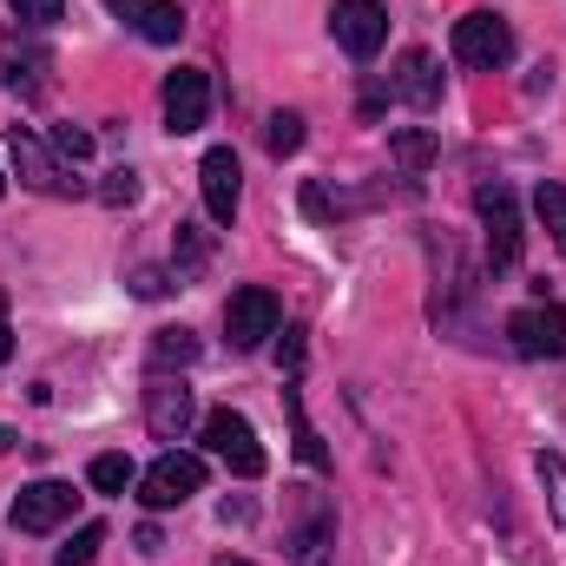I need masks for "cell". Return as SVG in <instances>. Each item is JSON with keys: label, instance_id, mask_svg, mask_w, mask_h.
Segmentation results:
<instances>
[{"label": "cell", "instance_id": "obj_12", "mask_svg": "<svg viewBox=\"0 0 566 566\" xmlns=\"http://www.w3.org/2000/svg\"><path fill=\"white\" fill-rule=\"evenodd\" d=\"M205 119H211V80H205L198 66L165 73V126H171V133H198Z\"/></svg>", "mask_w": 566, "mask_h": 566}, {"label": "cell", "instance_id": "obj_6", "mask_svg": "<svg viewBox=\"0 0 566 566\" xmlns=\"http://www.w3.org/2000/svg\"><path fill=\"white\" fill-rule=\"evenodd\" d=\"M7 151H13V171H20V185H33V191H46V198H80L86 185L80 178H66V165L40 145V133H27V126H7Z\"/></svg>", "mask_w": 566, "mask_h": 566}, {"label": "cell", "instance_id": "obj_10", "mask_svg": "<svg viewBox=\"0 0 566 566\" xmlns=\"http://www.w3.org/2000/svg\"><path fill=\"white\" fill-rule=\"evenodd\" d=\"M73 507H80V494L66 488V481H33V488H20L13 494V527L20 534H53V527H66L73 521Z\"/></svg>", "mask_w": 566, "mask_h": 566}, {"label": "cell", "instance_id": "obj_17", "mask_svg": "<svg viewBox=\"0 0 566 566\" xmlns=\"http://www.w3.org/2000/svg\"><path fill=\"white\" fill-rule=\"evenodd\" d=\"M205 356V343L191 329H151V369H191Z\"/></svg>", "mask_w": 566, "mask_h": 566}, {"label": "cell", "instance_id": "obj_23", "mask_svg": "<svg viewBox=\"0 0 566 566\" xmlns=\"http://www.w3.org/2000/svg\"><path fill=\"white\" fill-rule=\"evenodd\" d=\"M99 547H106V527H99V521H86V527L60 547V566H93V560H99Z\"/></svg>", "mask_w": 566, "mask_h": 566}, {"label": "cell", "instance_id": "obj_19", "mask_svg": "<svg viewBox=\"0 0 566 566\" xmlns=\"http://www.w3.org/2000/svg\"><path fill=\"white\" fill-rule=\"evenodd\" d=\"M86 481H93L99 494H126V488H139V468H133V454H93Z\"/></svg>", "mask_w": 566, "mask_h": 566}, {"label": "cell", "instance_id": "obj_1", "mask_svg": "<svg viewBox=\"0 0 566 566\" xmlns=\"http://www.w3.org/2000/svg\"><path fill=\"white\" fill-rule=\"evenodd\" d=\"M474 211H481V231H488V271H514L521 264V205L501 178H488L474 191Z\"/></svg>", "mask_w": 566, "mask_h": 566}, {"label": "cell", "instance_id": "obj_25", "mask_svg": "<svg viewBox=\"0 0 566 566\" xmlns=\"http://www.w3.org/2000/svg\"><path fill=\"white\" fill-rule=\"evenodd\" d=\"M534 468H541V488H547V507H554V521L566 527V461H560V454H541Z\"/></svg>", "mask_w": 566, "mask_h": 566}, {"label": "cell", "instance_id": "obj_21", "mask_svg": "<svg viewBox=\"0 0 566 566\" xmlns=\"http://www.w3.org/2000/svg\"><path fill=\"white\" fill-rule=\"evenodd\" d=\"M264 151H271V158L303 151V119H296V113H271V126H264Z\"/></svg>", "mask_w": 566, "mask_h": 566}, {"label": "cell", "instance_id": "obj_5", "mask_svg": "<svg viewBox=\"0 0 566 566\" xmlns=\"http://www.w3.org/2000/svg\"><path fill=\"white\" fill-rule=\"evenodd\" d=\"M277 323H283V303L264 290V283H244V290H231V303H224L231 349H264V343L277 336Z\"/></svg>", "mask_w": 566, "mask_h": 566}, {"label": "cell", "instance_id": "obj_27", "mask_svg": "<svg viewBox=\"0 0 566 566\" xmlns=\"http://www.w3.org/2000/svg\"><path fill=\"white\" fill-rule=\"evenodd\" d=\"M99 198L119 211V205H133L139 198V171H106V185H99Z\"/></svg>", "mask_w": 566, "mask_h": 566}, {"label": "cell", "instance_id": "obj_11", "mask_svg": "<svg viewBox=\"0 0 566 566\" xmlns=\"http://www.w3.org/2000/svg\"><path fill=\"white\" fill-rule=\"evenodd\" d=\"M290 560L296 566H329L336 560V507L323 494H303V521L290 527Z\"/></svg>", "mask_w": 566, "mask_h": 566}, {"label": "cell", "instance_id": "obj_26", "mask_svg": "<svg viewBox=\"0 0 566 566\" xmlns=\"http://www.w3.org/2000/svg\"><path fill=\"white\" fill-rule=\"evenodd\" d=\"M7 7H13V20H20L27 33H40V27H53V20H60V7H66V0H7Z\"/></svg>", "mask_w": 566, "mask_h": 566}, {"label": "cell", "instance_id": "obj_9", "mask_svg": "<svg viewBox=\"0 0 566 566\" xmlns=\"http://www.w3.org/2000/svg\"><path fill=\"white\" fill-rule=\"evenodd\" d=\"M507 343H514V356H527V363L566 356V310L560 303H527V310H514V316H507Z\"/></svg>", "mask_w": 566, "mask_h": 566}, {"label": "cell", "instance_id": "obj_13", "mask_svg": "<svg viewBox=\"0 0 566 566\" xmlns=\"http://www.w3.org/2000/svg\"><path fill=\"white\" fill-rule=\"evenodd\" d=\"M198 178H205V211H211V224H231V218H238V151H231V145H211L205 165H198Z\"/></svg>", "mask_w": 566, "mask_h": 566}, {"label": "cell", "instance_id": "obj_15", "mask_svg": "<svg viewBox=\"0 0 566 566\" xmlns=\"http://www.w3.org/2000/svg\"><path fill=\"white\" fill-rule=\"evenodd\" d=\"M40 73H46V46H33L27 27H0V86L40 93Z\"/></svg>", "mask_w": 566, "mask_h": 566}, {"label": "cell", "instance_id": "obj_4", "mask_svg": "<svg viewBox=\"0 0 566 566\" xmlns=\"http://www.w3.org/2000/svg\"><path fill=\"white\" fill-rule=\"evenodd\" d=\"M205 448H211L231 474H244V481H258V474H264L258 428H251V416H238V409H211V416H205Z\"/></svg>", "mask_w": 566, "mask_h": 566}, {"label": "cell", "instance_id": "obj_2", "mask_svg": "<svg viewBox=\"0 0 566 566\" xmlns=\"http://www.w3.org/2000/svg\"><path fill=\"white\" fill-rule=\"evenodd\" d=\"M198 488H205V461H198V454H178V448H165V454H158V461L139 474V501L151 507V514L185 507Z\"/></svg>", "mask_w": 566, "mask_h": 566}, {"label": "cell", "instance_id": "obj_30", "mask_svg": "<svg viewBox=\"0 0 566 566\" xmlns=\"http://www.w3.org/2000/svg\"><path fill=\"white\" fill-rule=\"evenodd\" d=\"M277 363H283V369H290V376L303 369V329H296V323L283 329V343H277Z\"/></svg>", "mask_w": 566, "mask_h": 566}, {"label": "cell", "instance_id": "obj_31", "mask_svg": "<svg viewBox=\"0 0 566 566\" xmlns=\"http://www.w3.org/2000/svg\"><path fill=\"white\" fill-rule=\"evenodd\" d=\"M7 356H13V329L0 323V363H7Z\"/></svg>", "mask_w": 566, "mask_h": 566}, {"label": "cell", "instance_id": "obj_3", "mask_svg": "<svg viewBox=\"0 0 566 566\" xmlns=\"http://www.w3.org/2000/svg\"><path fill=\"white\" fill-rule=\"evenodd\" d=\"M448 46H454V60H461V66L494 73V66H507V60H514V27H507L501 13H461Z\"/></svg>", "mask_w": 566, "mask_h": 566}, {"label": "cell", "instance_id": "obj_28", "mask_svg": "<svg viewBox=\"0 0 566 566\" xmlns=\"http://www.w3.org/2000/svg\"><path fill=\"white\" fill-rule=\"evenodd\" d=\"M53 151H60V158H93V133H80V126H53Z\"/></svg>", "mask_w": 566, "mask_h": 566}, {"label": "cell", "instance_id": "obj_20", "mask_svg": "<svg viewBox=\"0 0 566 566\" xmlns=\"http://www.w3.org/2000/svg\"><path fill=\"white\" fill-rule=\"evenodd\" d=\"M283 409H290V428H296V461L303 468H329V448L316 441V428L303 422V396L296 389H283Z\"/></svg>", "mask_w": 566, "mask_h": 566}, {"label": "cell", "instance_id": "obj_7", "mask_svg": "<svg viewBox=\"0 0 566 566\" xmlns=\"http://www.w3.org/2000/svg\"><path fill=\"white\" fill-rule=\"evenodd\" d=\"M329 27H336V46H343L349 60H376L382 40H389L382 0H336V7H329Z\"/></svg>", "mask_w": 566, "mask_h": 566}, {"label": "cell", "instance_id": "obj_24", "mask_svg": "<svg viewBox=\"0 0 566 566\" xmlns=\"http://www.w3.org/2000/svg\"><path fill=\"white\" fill-rule=\"evenodd\" d=\"M205 258H211L205 231H198V224H178V283L198 277V271H205Z\"/></svg>", "mask_w": 566, "mask_h": 566}, {"label": "cell", "instance_id": "obj_32", "mask_svg": "<svg viewBox=\"0 0 566 566\" xmlns=\"http://www.w3.org/2000/svg\"><path fill=\"white\" fill-rule=\"evenodd\" d=\"M218 566H251V560H231V554H224V560H218Z\"/></svg>", "mask_w": 566, "mask_h": 566}, {"label": "cell", "instance_id": "obj_33", "mask_svg": "<svg viewBox=\"0 0 566 566\" xmlns=\"http://www.w3.org/2000/svg\"><path fill=\"white\" fill-rule=\"evenodd\" d=\"M0 191H7V178H0Z\"/></svg>", "mask_w": 566, "mask_h": 566}, {"label": "cell", "instance_id": "obj_22", "mask_svg": "<svg viewBox=\"0 0 566 566\" xmlns=\"http://www.w3.org/2000/svg\"><path fill=\"white\" fill-rule=\"evenodd\" d=\"M534 211H541V224L554 231V244L566 251V185H541V191H534Z\"/></svg>", "mask_w": 566, "mask_h": 566}, {"label": "cell", "instance_id": "obj_14", "mask_svg": "<svg viewBox=\"0 0 566 566\" xmlns=\"http://www.w3.org/2000/svg\"><path fill=\"white\" fill-rule=\"evenodd\" d=\"M389 93H396V99H409L416 113H428V106L441 99V66H434V53H428V46H409V53L396 60Z\"/></svg>", "mask_w": 566, "mask_h": 566}, {"label": "cell", "instance_id": "obj_16", "mask_svg": "<svg viewBox=\"0 0 566 566\" xmlns=\"http://www.w3.org/2000/svg\"><path fill=\"white\" fill-rule=\"evenodd\" d=\"M119 20H133L151 46H171L178 33H185V13H178V0H106Z\"/></svg>", "mask_w": 566, "mask_h": 566}, {"label": "cell", "instance_id": "obj_18", "mask_svg": "<svg viewBox=\"0 0 566 566\" xmlns=\"http://www.w3.org/2000/svg\"><path fill=\"white\" fill-rule=\"evenodd\" d=\"M389 151H396V165H402V171H428V165H434V151H441V139L422 133V126H402V133H389Z\"/></svg>", "mask_w": 566, "mask_h": 566}, {"label": "cell", "instance_id": "obj_29", "mask_svg": "<svg viewBox=\"0 0 566 566\" xmlns=\"http://www.w3.org/2000/svg\"><path fill=\"white\" fill-rule=\"evenodd\" d=\"M133 290H139V296H165V290H171V271H158V264H139V271H133Z\"/></svg>", "mask_w": 566, "mask_h": 566}, {"label": "cell", "instance_id": "obj_8", "mask_svg": "<svg viewBox=\"0 0 566 566\" xmlns=\"http://www.w3.org/2000/svg\"><path fill=\"white\" fill-rule=\"evenodd\" d=\"M145 428H151V441H185V428H191V389H185V376H171V369L145 376Z\"/></svg>", "mask_w": 566, "mask_h": 566}]
</instances>
